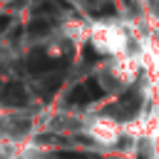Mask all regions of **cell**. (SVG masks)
I'll return each mask as SVG.
<instances>
[{"label": "cell", "mask_w": 159, "mask_h": 159, "mask_svg": "<svg viewBox=\"0 0 159 159\" xmlns=\"http://www.w3.org/2000/svg\"><path fill=\"white\" fill-rule=\"evenodd\" d=\"M97 55L112 60L129 55L134 50V30L127 20H92L89 22V42Z\"/></svg>", "instance_id": "6da1fadb"}, {"label": "cell", "mask_w": 159, "mask_h": 159, "mask_svg": "<svg viewBox=\"0 0 159 159\" xmlns=\"http://www.w3.org/2000/svg\"><path fill=\"white\" fill-rule=\"evenodd\" d=\"M139 75H144L142 57H139L137 50H132L129 55L104 60L102 72H99V80H102V84H104L109 92H124V89H129L132 84H137Z\"/></svg>", "instance_id": "7a4b0ae2"}, {"label": "cell", "mask_w": 159, "mask_h": 159, "mask_svg": "<svg viewBox=\"0 0 159 159\" xmlns=\"http://www.w3.org/2000/svg\"><path fill=\"white\" fill-rule=\"evenodd\" d=\"M82 134L89 137V139H92L94 144H99V147H117L119 139L124 137V122H119L117 117L97 114V117L84 119Z\"/></svg>", "instance_id": "3957f363"}, {"label": "cell", "mask_w": 159, "mask_h": 159, "mask_svg": "<svg viewBox=\"0 0 159 159\" xmlns=\"http://www.w3.org/2000/svg\"><path fill=\"white\" fill-rule=\"evenodd\" d=\"M89 22L92 20H82V17H72V20H65L60 32L62 37L70 42V45H84L89 42Z\"/></svg>", "instance_id": "277c9868"}]
</instances>
